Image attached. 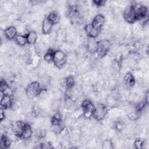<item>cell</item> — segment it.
<instances>
[{"label": "cell", "mask_w": 149, "mask_h": 149, "mask_svg": "<svg viewBox=\"0 0 149 149\" xmlns=\"http://www.w3.org/2000/svg\"><path fill=\"white\" fill-rule=\"evenodd\" d=\"M10 144L9 138L5 136H2L1 138L0 142V147L1 148H6Z\"/></svg>", "instance_id": "cell-19"}, {"label": "cell", "mask_w": 149, "mask_h": 149, "mask_svg": "<svg viewBox=\"0 0 149 149\" xmlns=\"http://www.w3.org/2000/svg\"><path fill=\"white\" fill-rule=\"evenodd\" d=\"M47 18L54 24H56L59 22V14L55 12V11H52L50 12L47 17Z\"/></svg>", "instance_id": "cell-17"}, {"label": "cell", "mask_w": 149, "mask_h": 149, "mask_svg": "<svg viewBox=\"0 0 149 149\" xmlns=\"http://www.w3.org/2000/svg\"><path fill=\"white\" fill-rule=\"evenodd\" d=\"M105 19L102 15L98 14L94 17L91 23V26L95 29L100 30L104 25Z\"/></svg>", "instance_id": "cell-8"}, {"label": "cell", "mask_w": 149, "mask_h": 149, "mask_svg": "<svg viewBox=\"0 0 149 149\" xmlns=\"http://www.w3.org/2000/svg\"><path fill=\"white\" fill-rule=\"evenodd\" d=\"M1 97L3 95L12 96L13 95V91L12 88L6 84L5 81H2L1 82Z\"/></svg>", "instance_id": "cell-12"}, {"label": "cell", "mask_w": 149, "mask_h": 149, "mask_svg": "<svg viewBox=\"0 0 149 149\" xmlns=\"http://www.w3.org/2000/svg\"><path fill=\"white\" fill-rule=\"evenodd\" d=\"M111 47L110 42L104 39L98 42H97L96 52L99 56H105L107 52L109 51Z\"/></svg>", "instance_id": "cell-3"}, {"label": "cell", "mask_w": 149, "mask_h": 149, "mask_svg": "<svg viewBox=\"0 0 149 149\" xmlns=\"http://www.w3.org/2000/svg\"><path fill=\"white\" fill-rule=\"evenodd\" d=\"M17 31V30L15 27L9 26L5 29L4 36L6 38L9 40H12L16 37Z\"/></svg>", "instance_id": "cell-11"}, {"label": "cell", "mask_w": 149, "mask_h": 149, "mask_svg": "<svg viewBox=\"0 0 149 149\" xmlns=\"http://www.w3.org/2000/svg\"><path fill=\"white\" fill-rule=\"evenodd\" d=\"M54 52L52 49H48L47 52L45 54L44 59L47 62H50L53 60V56H54Z\"/></svg>", "instance_id": "cell-21"}, {"label": "cell", "mask_w": 149, "mask_h": 149, "mask_svg": "<svg viewBox=\"0 0 149 149\" xmlns=\"http://www.w3.org/2000/svg\"><path fill=\"white\" fill-rule=\"evenodd\" d=\"M1 107L5 108H10L13 105L12 100L11 96L3 95L1 98Z\"/></svg>", "instance_id": "cell-14"}, {"label": "cell", "mask_w": 149, "mask_h": 149, "mask_svg": "<svg viewBox=\"0 0 149 149\" xmlns=\"http://www.w3.org/2000/svg\"><path fill=\"white\" fill-rule=\"evenodd\" d=\"M63 84L66 88H71L74 86V79L71 76H68L65 78Z\"/></svg>", "instance_id": "cell-20"}, {"label": "cell", "mask_w": 149, "mask_h": 149, "mask_svg": "<svg viewBox=\"0 0 149 149\" xmlns=\"http://www.w3.org/2000/svg\"><path fill=\"white\" fill-rule=\"evenodd\" d=\"M123 81L126 87H132L135 84V79L132 74L130 73H127L123 78Z\"/></svg>", "instance_id": "cell-13"}, {"label": "cell", "mask_w": 149, "mask_h": 149, "mask_svg": "<svg viewBox=\"0 0 149 149\" xmlns=\"http://www.w3.org/2000/svg\"><path fill=\"white\" fill-rule=\"evenodd\" d=\"M134 146L137 148H141L143 145L144 144V142L142 141L140 139H138V140H136L134 143Z\"/></svg>", "instance_id": "cell-23"}, {"label": "cell", "mask_w": 149, "mask_h": 149, "mask_svg": "<svg viewBox=\"0 0 149 149\" xmlns=\"http://www.w3.org/2000/svg\"><path fill=\"white\" fill-rule=\"evenodd\" d=\"M84 31L86 34L87 35V36H88L90 38H96L98 36L99 32H100V30L94 29L91 26V24H87L85 26Z\"/></svg>", "instance_id": "cell-10"}, {"label": "cell", "mask_w": 149, "mask_h": 149, "mask_svg": "<svg viewBox=\"0 0 149 149\" xmlns=\"http://www.w3.org/2000/svg\"><path fill=\"white\" fill-rule=\"evenodd\" d=\"M93 2L95 5H97L98 6H102L105 3V1H94Z\"/></svg>", "instance_id": "cell-25"}, {"label": "cell", "mask_w": 149, "mask_h": 149, "mask_svg": "<svg viewBox=\"0 0 149 149\" xmlns=\"http://www.w3.org/2000/svg\"><path fill=\"white\" fill-rule=\"evenodd\" d=\"M113 143L109 140H105L102 143V148H111L112 147Z\"/></svg>", "instance_id": "cell-22"}, {"label": "cell", "mask_w": 149, "mask_h": 149, "mask_svg": "<svg viewBox=\"0 0 149 149\" xmlns=\"http://www.w3.org/2000/svg\"><path fill=\"white\" fill-rule=\"evenodd\" d=\"M15 42L18 45L21 47L24 46L27 43L26 37L23 35H17L15 37Z\"/></svg>", "instance_id": "cell-18"}, {"label": "cell", "mask_w": 149, "mask_h": 149, "mask_svg": "<svg viewBox=\"0 0 149 149\" xmlns=\"http://www.w3.org/2000/svg\"><path fill=\"white\" fill-rule=\"evenodd\" d=\"M107 113V109L103 104H98L95 107L93 116L97 120H103Z\"/></svg>", "instance_id": "cell-5"}, {"label": "cell", "mask_w": 149, "mask_h": 149, "mask_svg": "<svg viewBox=\"0 0 149 149\" xmlns=\"http://www.w3.org/2000/svg\"><path fill=\"white\" fill-rule=\"evenodd\" d=\"M81 108L83 115L86 118H90L93 116V113L95 109V106L88 100H85L82 102Z\"/></svg>", "instance_id": "cell-4"}, {"label": "cell", "mask_w": 149, "mask_h": 149, "mask_svg": "<svg viewBox=\"0 0 149 149\" xmlns=\"http://www.w3.org/2000/svg\"><path fill=\"white\" fill-rule=\"evenodd\" d=\"M40 84L37 81H32L29 84L26 89V95L29 98H34L39 95L41 91Z\"/></svg>", "instance_id": "cell-2"}, {"label": "cell", "mask_w": 149, "mask_h": 149, "mask_svg": "<svg viewBox=\"0 0 149 149\" xmlns=\"http://www.w3.org/2000/svg\"><path fill=\"white\" fill-rule=\"evenodd\" d=\"M54 24L47 18L43 19L41 25V31L44 34H47L49 33L53 27Z\"/></svg>", "instance_id": "cell-9"}, {"label": "cell", "mask_w": 149, "mask_h": 149, "mask_svg": "<svg viewBox=\"0 0 149 149\" xmlns=\"http://www.w3.org/2000/svg\"><path fill=\"white\" fill-rule=\"evenodd\" d=\"M25 125L26 123H24L23 121H14L11 124V129L12 133H14L16 136L21 137Z\"/></svg>", "instance_id": "cell-7"}, {"label": "cell", "mask_w": 149, "mask_h": 149, "mask_svg": "<svg viewBox=\"0 0 149 149\" xmlns=\"http://www.w3.org/2000/svg\"><path fill=\"white\" fill-rule=\"evenodd\" d=\"M32 133H33V130H32L31 127L29 124L26 123V125L24 126L21 137H22L23 139H25V140L29 139L32 135Z\"/></svg>", "instance_id": "cell-16"}, {"label": "cell", "mask_w": 149, "mask_h": 149, "mask_svg": "<svg viewBox=\"0 0 149 149\" xmlns=\"http://www.w3.org/2000/svg\"><path fill=\"white\" fill-rule=\"evenodd\" d=\"M53 62L54 65L59 68H62L65 65L67 61V56L65 53L61 50L54 51L53 56Z\"/></svg>", "instance_id": "cell-1"}, {"label": "cell", "mask_w": 149, "mask_h": 149, "mask_svg": "<svg viewBox=\"0 0 149 149\" xmlns=\"http://www.w3.org/2000/svg\"><path fill=\"white\" fill-rule=\"evenodd\" d=\"M4 111H4L3 108V107H1V110H0V119H1V121L5 118V112Z\"/></svg>", "instance_id": "cell-24"}, {"label": "cell", "mask_w": 149, "mask_h": 149, "mask_svg": "<svg viewBox=\"0 0 149 149\" xmlns=\"http://www.w3.org/2000/svg\"><path fill=\"white\" fill-rule=\"evenodd\" d=\"M123 17L129 23H133L136 21V17L132 6H129L126 8L123 13Z\"/></svg>", "instance_id": "cell-6"}, {"label": "cell", "mask_w": 149, "mask_h": 149, "mask_svg": "<svg viewBox=\"0 0 149 149\" xmlns=\"http://www.w3.org/2000/svg\"><path fill=\"white\" fill-rule=\"evenodd\" d=\"M26 37L27 43L30 45H33L37 41L38 36L35 31H30L27 33Z\"/></svg>", "instance_id": "cell-15"}]
</instances>
